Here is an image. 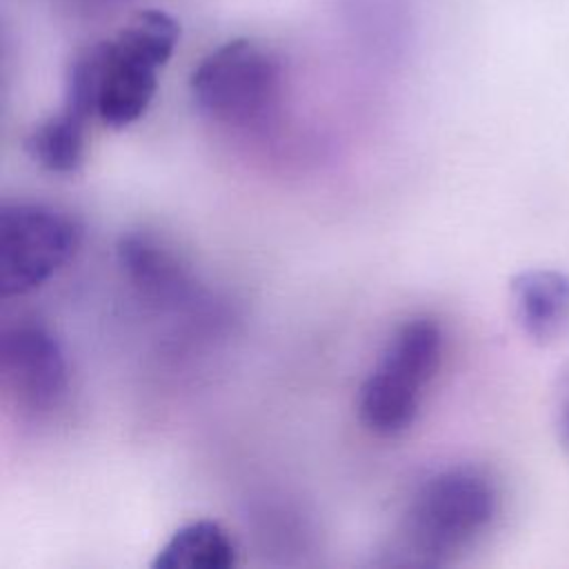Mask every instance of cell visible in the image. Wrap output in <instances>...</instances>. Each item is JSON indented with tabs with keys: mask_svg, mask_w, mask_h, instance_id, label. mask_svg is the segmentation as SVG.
<instances>
[{
	"mask_svg": "<svg viewBox=\"0 0 569 569\" xmlns=\"http://www.w3.org/2000/svg\"><path fill=\"white\" fill-rule=\"evenodd\" d=\"M180 38L178 22L160 11L136 13L113 38L93 44L98 60L96 116L111 129H122L144 116L158 71L171 58Z\"/></svg>",
	"mask_w": 569,
	"mask_h": 569,
	"instance_id": "6da1fadb",
	"label": "cell"
},
{
	"mask_svg": "<svg viewBox=\"0 0 569 569\" xmlns=\"http://www.w3.org/2000/svg\"><path fill=\"white\" fill-rule=\"evenodd\" d=\"M0 378L18 407L42 413L67 391V360L42 325L18 322L0 333Z\"/></svg>",
	"mask_w": 569,
	"mask_h": 569,
	"instance_id": "8992f818",
	"label": "cell"
},
{
	"mask_svg": "<svg viewBox=\"0 0 569 569\" xmlns=\"http://www.w3.org/2000/svg\"><path fill=\"white\" fill-rule=\"evenodd\" d=\"M558 433L562 445L569 449V387L565 389V396L558 407Z\"/></svg>",
	"mask_w": 569,
	"mask_h": 569,
	"instance_id": "8fae6325",
	"label": "cell"
},
{
	"mask_svg": "<svg viewBox=\"0 0 569 569\" xmlns=\"http://www.w3.org/2000/svg\"><path fill=\"white\" fill-rule=\"evenodd\" d=\"M89 118L67 104L38 122L24 138V151L40 167L56 173H71L84 158V131Z\"/></svg>",
	"mask_w": 569,
	"mask_h": 569,
	"instance_id": "30bf717a",
	"label": "cell"
},
{
	"mask_svg": "<svg viewBox=\"0 0 569 569\" xmlns=\"http://www.w3.org/2000/svg\"><path fill=\"white\" fill-rule=\"evenodd\" d=\"M509 289L516 320L533 342H553L569 329L567 273L556 269L520 271Z\"/></svg>",
	"mask_w": 569,
	"mask_h": 569,
	"instance_id": "52a82bcc",
	"label": "cell"
},
{
	"mask_svg": "<svg viewBox=\"0 0 569 569\" xmlns=\"http://www.w3.org/2000/svg\"><path fill=\"white\" fill-rule=\"evenodd\" d=\"M82 229L64 211L40 202L0 207V296H24L62 269L80 247Z\"/></svg>",
	"mask_w": 569,
	"mask_h": 569,
	"instance_id": "5b68a950",
	"label": "cell"
},
{
	"mask_svg": "<svg viewBox=\"0 0 569 569\" xmlns=\"http://www.w3.org/2000/svg\"><path fill=\"white\" fill-rule=\"evenodd\" d=\"M442 358V331L431 318L405 322L387 342L358 393V416L378 436L409 429L418 416L422 387Z\"/></svg>",
	"mask_w": 569,
	"mask_h": 569,
	"instance_id": "3957f363",
	"label": "cell"
},
{
	"mask_svg": "<svg viewBox=\"0 0 569 569\" xmlns=\"http://www.w3.org/2000/svg\"><path fill=\"white\" fill-rule=\"evenodd\" d=\"M496 511L493 480L476 467H451L420 485L409 502L405 533L425 560H438L482 533Z\"/></svg>",
	"mask_w": 569,
	"mask_h": 569,
	"instance_id": "277c9868",
	"label": "cell"
},
{
	"mask_svg": "<svg viewBox=\"0 0 569 569\" xmlns=\"http://www.w3.org/2000/svg\"><path fill=\"white\" fill-rule=\"evenodd\" d=\"M236 547L227 531L213 520H193L171 533L158 549L153 569H229Z\"/></svg>",
	"mask_w": 569,
	"mask_h": 569,
	"instance_id": "9c48e42d",
	"label": "cell"
},
{
	"mask_svg": "<svg viewBox=\"0 0 569 569\" xmlns=\"http://www.w3.org/2000/svg\"><path fill=\"white\" fill-rule=\"evenodd\" d=\"M193 104L231 127L264 124L282 93L280 60L253 40H231L200 60L189 78Z\"/></svg>",
	"mask_w": 569,
	"mask_h": 569,
	"instance_id": "7a4b0ae2",
	"label": "cell"
},
{
	"mask_svg": "<svg viewBox=\"0 0 569 569\" xmlns=\"http://www.w3.org/2000/svg\"><path fill=\"white\" fill-rule=\"evenodd\" d=\"M118 264L142 296L173 302L189 291V280L178 260L147 233H127L116 247Z\"/></svg>",
	"mask_w": 569,
	"mask_h": 569,
	"instance_id": "ba28073f",
	"label": "cell"
}]
</instances>
